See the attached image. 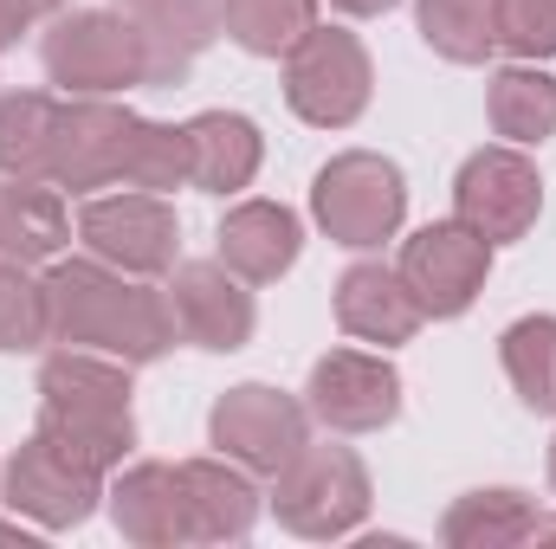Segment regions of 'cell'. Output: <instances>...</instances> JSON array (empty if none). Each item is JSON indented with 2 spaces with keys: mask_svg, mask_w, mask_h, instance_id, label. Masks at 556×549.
I'll return each mask as SVG.
<instances>
[{
  "mask_svg": "<svg viewBox=\"0 0 556 549\" xmlns=\"http://www.w3.org/2000/svg\"><path fill=\"white\" fill-rule=\"evenodd\" d=\"M46 310H52V343L59 349H98V356L130 362V369L162 362L175 349L168 291H155L137 272L104 266L98 253L46 266Z\"/></svg>",
  "mask_w": 556,
  "mask_h": 549,
  "instance_id": "cell-1",
  "label": "cell"
},
{
  "mask_svg": "<svg viewBox=\"0 0 556 549\" xmlns=\"http://www.w3.org/2000/svg\"><path fill=\"white\" fill-rule=\"evenodd\" d=\"M505 375L531 413H556V317H518L498 336Z\"/></svg>",
  "mask_w": 556,
  "mask_h": 549,
  "instance_id": "cell-27",
  "label": "cell"
},
{
  "mask_svg": "<svg viewBox=\"0 0 556 549\" xmlns=\"http://www.w3.org/2000/svg\"><path fill=\"white\" fill-rule=\"evenodd\" d=\"M273 511L291 537H311V544L356 537V524L369 518V472L350 446L304 439L298 459L273 472Z\"/></svg>",
  "mask_w": 556,
  "mask_h": 549,
  "instance_id": "cell-4",
  "label": "cell"
},
{
  "mask_svg": "<svg viewBox=\"0 0 556 549\" xmlns=\"http://www.w3.org/2000/svg\"><path fill=\"white\" fill-rule=\"evenodd\" d=\"M207 439L233 465H247L253 478H273L278 465H291L298 446L311 439V408L291 401V395H278V388H266V382H240V388H227L214 401Z\"/></svg>",
  "mask_w": 556,
  "mask_h": 549,
  "instance_id": "cell-10",
  "label": "cell"
},
{
  "mask_svg": "<svg viewBox=\"0 0 556 549\" xmlns=\"http://www.w3.org/2000/svg\"><path fill=\"white\" fill-rule=\"evenodd\" d=\"M311 26L317 0H220V33L253 59H285Z\"/></svg>",
  "mask_w": 556,
  "mask_h": 549,
  "instance_id": "cell-26",
  "label": "cell"
},
{
  "mask_svg": "<svg viewBox=\"0 0 556 549\" xmlns=\"http://www.w3.org/2000/svg\"><path fill=\"white\" fill-rule=\"evenodd\" d=\"M33 20H39V7H33V0H0V52H7Z\"/></svg>",
  "mask_w": 556,
  "mask_h": 549,
  "instance_id": "cell-31",
  "label": "cell"
},
{
  "mask_svg": "<svg viewBox=\"0 0 556 549\" xmlns=\"http://www.w3.org/2000/svg\"><path fill=\"white\" fill-rule=\"evenodd\" d=\"M78 240L85 253H98L104 266L137 278H162L175 272V253H181V220L162 194H98L78 207Z\"/></svg>",
  "mask_w": 556,
  "mask_h": 549,
  "instance_id": "cell-9",
  "label": "cell"
},
{
  "mask_svg": "<svg viewBox=\"0 0 556 549\" xmlns=\"http://www.w3.org/2000/svg\"><path fill=\"white\" fill-rule=\"evenodd\" d=\"M311 214L317 227L350 246V253H369L382 240L402 233V214H408V181L389 155L376 149H350V155H330L317 168V188H311Z\"/></svg>",
  "mask_w": 556,
  "mask_h": 549,
  "instance_id": "cell-5",
  "label": "cell"
},
{
  "mask_svg": "<svg viewBox=\"0 0 556 549\" xmlns=\"http://www.w3.org/2000/svg\"><path fill=\"white\" fill-rule=\"evenodd\" d=\"M544 214V175L525 149L498 142V149H479L459 162V181H453V220H466L479 240L505 246V240H525Z\"/></svg>",
  "mask_w": 556,
  "mask_h": 549,
  "instance_id": "cell-7",
  "label": "cell"
},
{
  "mask_svg": "<svg viewBox=\"0 0 556 549\" xmlns=\"http://www.w3.org/2000/svg\"><path fill=\"white\" fill-rule=\"evenodd\" d=\"M337 13H350V20H376V13H389L395 0H330Z\"/></svg>",
  "mask_w": 556,
  "mask_h": 549,
  "instance_id": "cell-32",
  "label": "cell"
},
{
  "mask_svg": "<svg viewBox=\"0 0 556 549\" xmlns=\"http://www.w3.org/2000/svg\"><path fill=\"white\" fill-rule=\"evenodd\" d=\"M39 59H46V78L65 98H117V91L149 85V39L117 7L52 13V26L39 39Z\"/></svg>",
  "mask_w": 556,
  "mask_h": 549,
  "instance_id": "cell-3",
  "label": "cell"
},
{
  "mask_svg": "<svg viewBox=\"0 0 556 549\" xmlns=\"http://www.w3.org/2000/svg\"><path fill=\"white\" fill-rule=\"evenodd\" d=\"M188 511H194V544H247L260 524V485L247 465L220 459H181Z\"/></svg>",
  "mask_w": 556,
  "mask_h": 549,
  "instance_id": "cell-19",
  "label": "cell"
},
{
  "mask_svg": "<svg viewBox=\"0 0 556 549\" xmlns=\"http://www.w3.org/2000/svg\"><path fill=\"white\" fill-rule=\"evenodd\" d=\"M39 433H52L72 459H85L111 478L137 446L130 362L98 356V349L46 356V369H39Z\"/></svg>",
  "mask_w": 556,
  "mask_h": 549,
  "instance_id": "cell-2",
  "label": "cell"
},
{
  "mask_svg": "<svg viewBox=\"0 0 556 549\" xmlns=\"http://www.w3.org/2000/svg\"><path fill=\"white\" fill-rule=\"evenodd\" d=\"M214 240H220V266L240 272L247 284L285 278L298 266V246H304L298 214L278 207V201H240V207H227V220H220Z\"/></svg>",
  "mask_w": 556,
  "mask_h": 549,
  "instance_id": "cell-18",
  "label": "cell"
},
{
  "mask_svg": "<svg viewBox=\"0 0 556 549\" xmlns=\"http://www.w3.org/2000/svg\"><path fill=\"white\" fill-rule=\"evenodd\" d=\"M52 130H59L52 91H7L0 98V175L46 181L52 175Z\"/></svg>",
  "mask_w": 556,
  "mask_h": 549,
  "instance_id": "cell-24",
  "label": "cell"
},
{
  "mask_svg": "<svg viewBox=\"0 0 556 549\" xmlns=\"http://www.w3.org/2000/svg\"><path fill=\"white\" fill-rule=\"evenodd\" d=\"M188 181H194L188 124H149V117H137L130 162H124V188H142V194H168V188H188Z\"/></svg>",
  "mask_w": 556,
  "mask_h": 549,
  "instance_id": "cell-28",
  "label": "cell"
},
{
  "mask_svg": "<svg viewBox=\"0 0 556 549\" xmlns=\"http://www.w3.org/2000/svg\"><path fill=\"white\" fill-rule=\"evenodd\" d=\"M104 505H111V524H117V537H124V544H142V549L194 544V511H188L181 465L142 459V465H130V472H117V478H111Z\"/></svg>",
  "mask_w": 556,
  "mask_h": 549,
  "instance_id": "cell-15",
  "label": "cell"
},
{
  "mask_svg": "<svg viewBox=\"0 0 556 549\" xmlns=\"http://www.w3.org/2000/svg\"><path fill=\"white\" fill-rule=\"evenodd\" d=\"M551 491H556V439H551Z\"/></svg>",
  "mask_w": 556,
  "mask_h": 549,
  "instance_id": "cell-35",
  "label": "cell"
},
{
  "mask_svg": "<svg viewBox=\"0 0 556 549\" xmlns=\"http://www.w3.org/2000/svg\"><path fill=\"white\" fill-rule=\"evenodd\" d=\"M538 505L511 485H492V491H466L453 498V511L440 518V544L446 549H518L531 544L538 531Z\"/></svg>",
  "mask_w": 556,
  "mask_h": 549,
  "instance_id": "cell-22",
  "label": "cell"
},
{
  "mask_svg": "<svg viewBox=\"0 0 556 549\" xmlns=\"http://www.w3.org/2000/svg\"><path fill=\"white\" fill-rule=\"evenodd\" d=\"M304 408H311V420H324L330 433H382L402 413V375L376 349H330L311 369Z\"/></svg>",
  "mask_w": 556,
  "mask_h": 549,
  "instance_id": "cell-13",
  "label": "cell"
},
{
  "mask_svg": "<svg viewBox=\"0 0 556 549\" xmlns=\"http://www.w3.org/2000/svg\"><path fill=\"white\" fill-rule=\"evenodd\" d=\"M168 310H175V336L194 343V349H214V356H233L253 343V291L247 278L227 272L220 259H188L168 272Z\"/></svg>",
  "mask_w": 556,
  "mask_h": 549,
  "instance_id": "cell-14",
  "label": "cell"
},
{
  "mask_svg": "<svg viewBox=\"0 0 556 549\" xmlns=\"http://www.w3.org/2000/svg\"><path fill=\"white\" fill-rule=\"evenodd\" d=\"M0 491L20 518H33L39 531H78L98 505H104V472L72 459L52 433L33 426V439L7 459L0 472Z\"/></svg>",
  "mask_w": 556,
  "mask_h": 549,
  "instance_id": "cell-8",
  "label": "cell"
},
{
  "mask_svg": "<svg viewBox=\"0 0 556 549\" xmlns=\"http://www.w3.org/2000/svg\"><path fill=\"white\" fill-rule=\"evenodd\" d=\"M149 39V85H181L194 59L220 39V0H117Z\"/></svg>",
  "mask_w": 556,
  "mask_h": 549,
  "instance_id": "cell-17",
  "label": "cell"
},
{
  "mask_svg": "<svg viewBox=\"0 0 556 549\" xmlns=\"http://www.w3.org/2000/svg\"><path fill=\"white\" fill-rule=\"evenodd\" d=\"M415 26L446 65H485L498 52V0H415Z\"/></svg>",
  "mask_w": 556,
  "mask_h": 549,
  "instance_id": "cell-25",
  "label": "cell"
},
{
  "mask_svg": "<svg viewBox=\"0 0 556 549\" xmlns=\"http://www.w3.org/2000/svg\"><path fill=\"white\" fill-rule=\"evenodd\" d=\"M137 137V111L111 98H59V130H52V188L91 194V188H124V162Z\"/></svg>",
  "mask_w": 556,
  "mask_h": 549,
  "instance_id": "cell-11",
  "label": "cell"
},
{
  "mask_svg": "<svg viewBox=\"0 0 556 549\" xmlns=\"http://www.w3.org/2000/svg\"><path fill=\"white\" fill-rule=\"evenodd\" d=\"M33 7H39V20H46V13H65V0H33Z\"/></svg>",
  "mask_w": 556,
  "mask_h": 549,
  "instance_id": "cell-34",
  "label": "cell"
},
{
  "mask_svg": "<svg viewBox=\"0 0 556 549\" xmlns=\"http://www.w3.org/2000/svg\"><path fill=\"white\" fill-rule=\"evenodd\" d=\"M337 323H343V336H356V343L395 349V343H408L420 323H427V310L415 304V291L402 284L395 266L363 259V266H350V272L337 278Z\"/></svg>",
  "mask_w": 556,
  "mask_h": 549,
  "instance_id": "cell-16",
  "label": "cell"
},
{
  "mask_svg": "<svg viewBox=\"0 0 556 549\" xmlns=\"http://www.w3.org/2000/svg\"><path fill=\"white\" fill-rule=\"evenodd\" d=\"M72 240V214L52 181H13L0 175V259L52 266Z\"/></svg>",
  "mask_w": 556,
  "mask_h": 549,
  "instance_id": "cell-20",
  "label": "cell"
},
{
  "mask_svg": "<svg viewBox=\"0 0 556 549\" xmlns=\"http://www.w3.org/2000/svg\"><path fill=\"white\" fill-rule=\"evenodd\" d=\"M498 46L518 59H556V0H498Z\"/></svg>",
  "mask_w": 556,
  "mask_h": 549,
  "instance_id": "cell-30",
  "label": "cell"
},
{
  "mask_svg": "<svg viewBox=\"0 0 556 549\" xmlns=\"http://www.w3.org/2000/svg\"><path fill=\"white\" fill-rule=\"evenodd\" d=\"M485 117L492 130L511 142V149H531V142L556 137V78L538 72L531 59L525 65H505L485 91Z\"/></svg>",
  "mask_w": 556,
  "mask_h": 549,
  "instance_id": "cell-23",
  "label": "cell"
},
{
  "mask_svg": "<svg viewBox=\"0 0 556 549\" xmlns=\"http://www.w3.org/2000/svg\"><path fill=\"white\" fill-rule=\"evenodd\" d=\"M531 544H556V518H538V531H531Z\"/></svg>",
  "mask_w": 556,
  "mask_h": 549,
  "instance_id": "cell-33",
  "label": "cell"
},
{
  "mask_svg": "<svg viewBox=\"0 0 556 549\" xmlns=\"http://www.w3.org/2000/svg\"><path fill=\"white\" fill-rule=\"evenodd\" d=\"M369 85H376L369 52L343 26H311L285 52V104L311 130H350L369 111Z\"/></svg>",
  "mask_w": 556,
  "mask_h": 549,
  "instance_id": "cell-6",
  "label": "cell"
},
{
  "mask_svg": "<svg viewBox=\"0 0 556 549\" xmlns=\"http://www.w3.org/2000/svg\"><path fill=\"white\" fill-rule=\"evenodd\" d=\"M52 343V310H46V278L33 266L0 259V356H33Z\"/></svg>",
  "mask_w": 556,
  "mask_h": 549,
  "instance_id": "cell-29",
  "label": "cell"
},
{
  "mask_svg": "<svg viewBox=\"0 0 556 549\" xmlns=\"http://www.w3.org/2000/svg\"><path fill=\"white\" fill-rule=\"evenodd\" d=\"M395 272L427 317H466L472 297L485 291V272H492V240H479L466 220H433L402 246Z\"/></svg>",
  "mask_w": 556,
  "mask_h": 549,
  "instance_id": "cell-12",
  "label": "cell"
},
{
  "mask_svg": "<svg viewBox=\"0 0 556 549\" xmlns=\"http://www.w3.org/2000/svg\"><path fill=\"white\" fill-rule=\"evenodd\" d=\"M188 149H194V188H207V194H240V188H253L260 155H266L260 124L240 117V111H201V117L188 124Z\"/></svg>",
  "mask_w": 556,
  "mask_h": 549,
  "instance_id": "cell-21",
  "label": "cell"
}]
</instances>
